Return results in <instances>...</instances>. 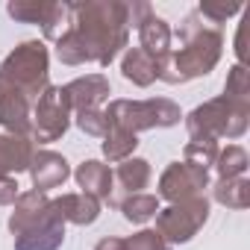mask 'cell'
I'll return each instance as SVG.
<instances>
[{
	"label": "cell",
	"mask_w": 250,
	"mask_h": 250,
	"mask_svg": "<svg viewBox=\"0 0 250 250\" xmlns=\"http://www.w3.org/2000/svg\"><path fill=\"white\" fill-rule=\"evenodd\" d=\"M247 121H250V106L235 103L229 97H215L203 106H197L188 118L186 127L191 139H238L247 133Z\"/></svg>",
	"instance_id": "7a4b0ae2"
},
{
	"label": "cell",
	"mask_w": 250,
	"mask_h": 250,
	"mask_svg": "<svg viewBox=\"0 0 250 250\" xmlns=\"http://www.w3.org/2000/svg\"><path fill=\"white\" fill-rule=\"evenodd\" d=\"M238 9H241V6H235V3H200V6H197V15H200V18H209V21H215V24H221V21L232 18Z\"/></svg>",
	"instance_id": "83f0119b"
},
{
	"label": "cell",
	"mask_w": 250,
	"mask_h": 250,
	"mask_svg": "<svg viewBox=\"0 0 250 250\" xmlns=\"http://www.w3.org/2000/svg\"><path fill=\"white\" fill-rule=\"evenodd\" d=\"M9 18L24 24H42L44 36L56 42L71 27V3H53V0H12L6 6Z\"/></svg>",
	"instance_id": "ba28073f"
},
{
	"label": "cell",
	"mask_w": 250,
	"mask_h": 250,
	"mask_svg": "<svg viewBox=\"0 0 250 250\" xmlns=\"http://www.w3.org/2000/svg\"><path fill=\"white\" fill-rule=\"evenodd\" d=\"M77 127L85 133V136H97L103 139L109 133V121H106V112L103 109H85L77 115Z\"/></svg>",
	"instance_id": "484cf974"
},
{
	"label": "cell",
	"mask_w": 250,
	"mask_h": 250,
	"mask_svg": "<svg viewBox=\"0 0 250 250\" xmlns=\"http://www.w3.org/2000/svg\"><path fill=\"white\" fill-rule=\"evenodd\" d=\"M215 159H218V142H212V139H191L186 145V162L188 165H197V168L209 171L215 165Z\"/></svg>",
	"instance_id": "d4e9b609"
},
{
	"label": "cell",
	"mask_w": 250,
	"mask_h": 250,
	"mask_svg": "<svg viewBox=\"0 0 250 250\" xmlns=\"http://www.w3.org/2000/svg\"><path fill=\"white\" fill-rule=\"evenodd\" d=\"M121 71H124V77H127L130 83H136V85H142V88L156 80V62H153L142 47H130L127 53H124Z\"/></svg>",
	"instance_id": "ac0fdd59"
},
{
	"label": "cell",
	"mask_w": 250,
	"mask_h": 250,
	"mask_svg": "<svg viewBox=\"0 0 250 250\" xmlns=\"http://www.w3.org/2000/svg\"><path fill=\"white\" fill-rule=\"evenodd\" d=\"M18 200V183L12 177H0V206H9Z\"/></svg>",
	"instance_id": "f1b7e54d"
},
{
	"label": "cell",
	"mask_w": 250,
	"mask_h": 250,
	"mask_svg": "<svg viewBox=\"0 0 250 250\" xmlns=\"http://www.w3.org/2000/svg\"><path fill=\"white\" fill-rule=\"evenodd\" d=\"M224 97L250 106V71H247L244 65H232V68H229L227 85H224Z\"/></svg>",
	"instance_id": "cb8c5ba5"
},
{
	"label": "cell",
	"mask_w": 250,
	"mask_h": 250,
	"mask_svg": "<svg viewBox=\"0 0 250 250\" xmlns=\"http://www.w3.org/2000/svg\"><path fill=\"white\" fill-rule=\"evenodd\" d=\"M215 200L227 209H247L250 206V180L232 177V180H218L212 188Z\"/></svg>",
	"instance_id": "d6986e66"
},
{
	"label": "cell",
	"mask_w": 250,
	"mask_h": 250,
	"mask_svg": "<svg viewBox=\"0 0 250 250\" xmlns=\"http://www.w3.org/2000/svg\"><path fill=\"white\" fill-rule=\"evenodd\" d=\"M30 177H33V186L36 191L47 194L50 188H59L68 177H71V168L65 162V156L53 153V150H39L33 153V162H30Z\"/></svg>",
	"instance_id": "4fadbf2b"
},
{
	"label": "cell",
	"mask_w": 250,
	"mask_h": 250,
	"mask_svg": "<svg viewBox=\"0 0 250 250\" xmlns=\"http://www.w3.org/2000/svg\"><path fill=\"white\" fill-rule=\"evenodd\" d=\"M71 124V106L62 94L59 85H47L42 91V97L36 100V109H33V139L39 145H47V142H56L65 136Z\"/></svg>",
	"instance_id": "52a82bcc"
},
{
	"label": "cell",
	"mask_w": 250,
	"mask_h": 250,
	"mask_svg": "<svg viewBox=\"0 0 250 250\" xmlns=\"http://www.w3.org/2000/svg\"><path fill=\"white\" fill-rule=\"evenodd\" d=\"M94 250H124V238H103V241H97Z\"/></svg>",
	"instance_id": "f546056e"
},
{
	"label": "cell",
	"mask_w": 250,
	"mask_h": 250,
	"mask_svg": "<svg viewBox=\"0 0 250 250\" xmlns=\"http://www.w3.org/2000/svg\"><path fill=\"white\" fill-rule=\"evenodd\" d=\"M62 94L71 106V112H85V109H100V103L109 97V80L103 74H88L80 77L68 85H62Z\"/></svg>",
	"instance_id": "7c38bea8"
},
{
	"label": "cell",
	"mask_w": 250,
	"mask_h": 250,
	"mask_svg": "<svg viewBox=\"0 0 250 250\" xmlns=\"http://www.w3.org/2000/svg\"><path fill=\"white\" fill-rule=\"evenodd\" d=\"M136 147H139V136L121 130V127H109V133L103 136V156H106L109 162H124V159H130Z\"/></svg>",
	"instance_id": "44dd1931"
},
{
	"label": "cell",
	"mask_w": 250,
	"mask_h": 250,
	"mask_svg": "<svg viewBox=\"0 0 250 250\" xmlns=\"http://www.w3.org/2000/svg\"><path fill=\"white\" fill-rule=\"evenodd\" d=\"M62 241H65V221L56 212V218H50L47 224L15 235V250H59Z\"/></svg>",
	"instance_id": "9a60e30c"
},
{
	"label": "cell",
	"mask_w": 250,
	"mask_h": 250,
	"mask_svg": "<svg viewBox=\"0 0 250 250\" xmlns=\"http://www.w3.org/2000/svg\"><path fill=\"white\" fill-rule=\"evenodd\" d=\"M33 142L27 136H0V177H12L27 171L33 162Z\"/></svg>",
	"instance_id": "5bb4252c"
},
{
	"label": "cell",
	"mask_w": 250,
	"mask_h": 250,
	"mask_svg": "<svg viewBox=\"0 0 250 250\" xmlns=\"http://www.w3.org/2000/svg\"><path fill=\"white\" fill-rule=\"evenodd\" d=\"M127 3H121V0L74 3L71 27L56 39V56L65 65H109L121 53V47H127Z\"/></svg>",
	"instance_id": "6da1fadb"
},
{
	"label": "cell",
	"mask_w": 250,
	"mask_h": 250,
	"mask_svg": "<svg viewBox=\"0 0 250 250\" xmlns=\"http://www.w3.org/2000/svg\"><path fill=\"white\" fill-rule=\"evenodd\" d=\"M124 250H171V244L156 229H142L133 238L124 241Z\"/></svg>",
	"instance_id": "4316f807"
},
{
	"label": "cell",
	"mask_w": 250,
	"mask_h": 250,
	"mask_svg": "<svg viewBox=\"0 0 250 250\" xmlns=\"http://www.w3.org/2000/svg\"><path fill=\"white\" fill-rule=\"evenodd\" d=\"M53 206H56L62 221H71V224H80V227L94 224L97 215H100V200H94L91 194H83V191L80 194H62V197L53 200Z\"/></svg>",
	"instance_id": "e0dca14e"
},
{
	"label": "cell",
	"mask_w": 250,
	"mask_h": 250,
	"mask_svg": "<svg viewBox=\"0 0 250 250\" xmlns=\"http://www.w3.org/2000/svg\"><path fill=\"white\" fill-rule=\"evenodd\" d=\"M47 47L42 42H24L18 44L0 65V74H3L27 100H39L42 91L47 88Z\"/></svg>",
	"instance_id": "5b68a950"
},
{
	"label": "cell",
	"mask_w": 250,
	"mask_h": 250,
	"mask_svg": "<svg viewBox=\"0 0 250 250\" xmlns=\"http://www.w3.org/2000/svg\"><path fill=\"white\" fill-rule=\"evenodd\" d=\"M112 180H118V186H121L124 191L139 194V191L147 188V183H150V165H147L145 159H124L121 168H118V174H115Z\"/></svg>",
	"instance_id": "ffe728a7"
},
{
	"label": "cell",
	"mask_w": 250,
	"mask_h": 250,
	"mask_svg": "<svg viewBox=\"0 0 250 250\" xmlns=\"http://www.w3.org/2000/svg\"><path fill=\"white\" fill-rule=\"evenodd\" d=\"M209 218V200L200 197H188V200H177L168 209L156 212V232L168 241V244H186L197 235V229L206 224Z\"/></svg>",
	"instance_id": "8992f818"
},
{
	"label": "cell",
	"mask_w": 250,
	"mask_h": 250,
	"mask_svg": "<svg viewBox=\"0 0 250 250\" xmlns=\"http://www.w3.org/2000/svg\"><path fill=\"white\" fill-rule=\"evenodd\" d=\"M221 47H224V39L218 30H206V27L197 30L194 36L183 39V47L177 53H171V62L159 80L177 85V83H188L194 77H206L218 65Z\"/></svg>",
	"instance_id": "3957f363"
},
{
	"label": "cell",
	"mask_w": 250,
	"mask_h": 250,
	"mask_svg": "<svg viewBox=\"0 0 250 250\" xmlns=\"http://www.w3.org/2000/svg\"><path fill=\"white\" fill-rule=\"evenodd\" d=\"M215 168H218L221 180L244 177V171H247V153H244V147H238V145H227L224 150H218Z\"/></svg>",
	"instance_id": "603a6c76"
},
{
	"label": "cell",
	"mask_w": 250,
	"mask_h": 250,
	"mask_svg": "<svg viewBox=\"0 0 250 250\" xmlns=\"http://www.w3.org/2000/svg\"><path fill=\"white\" fill-rule=\"evenodd\" d=\"M50 218H56L53 200H50L47 194H42V191L33 188V191L18 194L15 212H12V218H9V229H12V235H21V232H30V229H36V227L47 224Z\"/></svg>",
	"instance_id": "8fae6325"
},
{
	"label": "cell",
	"mask_w": 250,
	"mask_h": 250,
	"mask_svg": "<svg viewBox=\"0 0 250 250\" xmlns=\"http://www.w3.org/2000/svg\"><path fill=\"white\" fill-rule=\"evenodd\" d=\"M0 127L9 130L12 136H27L33 133V115H30V100L0 74Z\"/></svg>",
	"instance_id": "30bf717a"
},
{
	"label": "cell",
	"mask_w": 250,
	"mask_h": 250,
	"mask_svg": "<svg viewBox=\"0 0 250 250\" xmlns=\"http://www.w3.org/2000/svg\"><path fill=\"white\" fill-rule=\"evenodd\" d=\"M121 212L130 224H145L159 212V200L153 194H130L127 200H121Z\"/></svg>",
	"instance_id": "7402d4cb"
},
{
	"label": "cell",
	"mask_w": 250,
	"mask_h": 250,
	"mask_svg": "<svg viewBox=\"0 0 250 250\" xmlns=\"http://www.w3.org/2000/svg\"><path fill=\"white\" fill-rule=\"evenodd\" d=\"M74 180L83 188V194H91L94 200H106L109 203V197H112V171L106 165L88 159V162H83L74 171Z\"/></svg>",
	"instance_id": "2e32d148"
},
{
	"label": "cell",
	"mask_w": 250,
	"mask_h": 250,
	"mask_svg": "<svg viewBox=\"0 0 250 250\" xmlns=\"http://www.w3.org/2000/svg\"><path fill=\"white\" fill-rule=\"evenodd\" d=\"M206 186H209V171L188 162H171L159 177V197H165L168 203H177V200L200 197Z\"/></svg>",
	"instance_id": "9c48e42d"
},
{
	"label": "cell",
	"mask_w": 250,
	"mask_h": 250,
	"mask_svg": "<svg viewBox=\"0 0 250 250\" xmlns=\"http://www.w3.org/2000/svg\"><path fill=\"white\" fill-rule=\"evenodd\" d=\"M106 112L109 127H121L127 133H142L153 127H174L180 124V106L168 97H150V100H112Z\"/></svg>",
	"instance_id": "277c9868"
}]
</instances>
